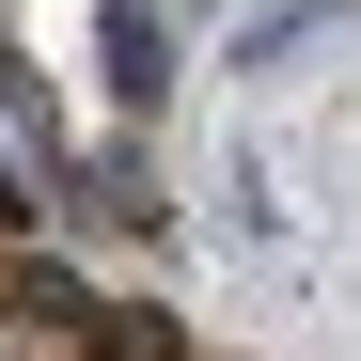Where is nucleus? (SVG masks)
Instances as JSON below:
<instances>
[{"instance_id": "obj_1", "label": "nucleus", "mask_w": 361, "mask_h": 361, "mask_svg": "<svg viewBox=\"0 0 361 361\" xmlns=\"http://www.w3.org/2000/svg\"><path fill=\"white\" fill-rule=\"evenodd\" d=\"M94 63H110V94H126V110L173 94V32H157V0H110V16H94Z\"/></svg>"}, {"instance_id": "obj_2", "label": "nucleus", "mask_w": 361, "mask_h": 361, "mask_svg": "<svg viewBox=\"0 0 361 361\" xmlns=\"http://www.w3.org/2000/svg\"><path fill=\"white\" fill-rule=\"evenodd\" d=\"M94 361H173V314H94Z\"/></svg>"}]
</instances>
